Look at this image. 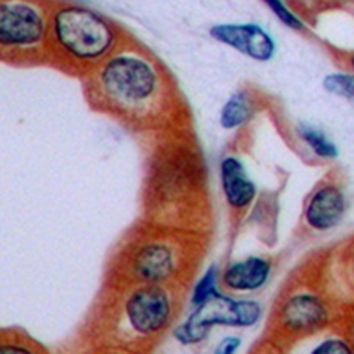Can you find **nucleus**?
Listing matches in <instances>:
<instances>
[{"mask_svg":"<svg viewBox=\"0 0 354 354\" xmlns=\"http://www.w3.org/2000/svg\"><path fill=\"white\" fill-rule=\"evenodd\" d=\"M271 272V266L266 260L259 257L239 261L228 268L224 281L228 288L235 291H254L263 287Z\"/></svg>","mask_w":354,"mask_h":354,"instance_id":"11","label":"nucleus"},{"mask_svg":"<svg viewBox=\"0 0 354 354\" xmlns=\"http://www.w3.org/2000/svg\"><path fill=\"white\" fill-rule=\"evenodd\" d=\"M44 22L38 11L27 3H0V44L28 46L41 39Z\"/></svg>","mask_w":354,"mask_h":354,"instance_id":"5","label":"nucleus"},{"mask_svg":"<svg viewBox=\"0 0 354 354\" xmlns=\"http://www.w3.org/2000/svg\"><path fill=\"white\" fill-rule=\"evenodd\" d=\"M263 2L271 8L272 13L277 16V19H281L282 24L293 28V30H302V28H304V24H302L301 19L296 18V16L285 7L282 0H263Z\"/></svg>","mask_w":354,"mask_h":354,"instance_id":"16","label":"nucleus"},{"mask_svg":"<svg viewBox=\"0 0 354 354\" xmlns=\"http://www.w3.org/2000/svg\"><path fill=\"white\" fill-rule=\"evenodd\" d=\"M0 354H33L24 346L18 345H0Z\"/></svg>","mask_w":354,"mask_h":354,"instance_id":"19","label":"nucleus"},{"mask_svg":"<svg viewBox=\"0 0 354 354\" xmlns=\"http://www.w3.org/2000/svg\"><path fill=\"white\" fill-rule=\"evenodd\" d=\"M323 85L329 93L354 101V74H329V76L324 77Z\"/></svg>","mask_w":354,"mask_h":354,"instance_id":"14","label":"nucleus"},{"mask_svg":"<svg viewBox=\"0 0 354 354\" xmlns=\"http://www.w3.org/2000/svg\"><path fill=\"white\" fill-rule=\"evenodd\" d=\"M310 354H353V351L344 340L329 339L322 342Z\"/></svg>","mask_w":354,"mask_h":354,"instance_id":"17","label":"nucleus"},{"mask_svg":"<svg viewBox=\"0 0 354 354\" xmlns=\"http://www.w3.org/2000/svg\"><path fill=\"white\" fill-rule=\"evenodd\" d=\"M261 317V309L252 301H235L218 293L197 306L186 323L175 330L183 345L198 344L213 326H252Z\"/></svg>","mask_w":354,"mask_h":354,"instance_id":"2","label":"nucleus"},{"mask_svg":"<svg viewBox=\"0 0 354 354\" xmlns=\"http://www.w3.org/2000/svg\"><path fill=\"white\" fill-rule=\"evenodd\" d=\"M209 35L219 43L257 62H268L276 54V43L270 33L257 24H221L211 27Z\"/></svg>","mask_w":354,"mask_h":354,"instance_id":"6","label":"nucleus"},{"mask_svg":"<svg viewBox=\"0 0 354 354\" xmlns=\"http://www.w3.org/2000/svg\"><path fill=\"white\" fill-rule=\"evenodd\" d=\"M216 279H218V271H216V268H209V270L205 272V276L197 282L196 288H194V306L202 304V302L207 301L211 295L218 293V290H216Z\"/></svg>","mask_w":354,"mask_h":354,"instance_id":"15","label":"nucleus"},{"mask_svg":"<svg viewBox=\"0 0 354 354\" xmlns=\"http://www.w3.org/2000/svg\"><path fill=\"white\" fill-rule=\"evenodd\" d=\"M101 81L112 98L139 102L155 93L158 76L147 60L134 55H118L109 60L101 73Z\"/></svg>","mask_w":354,"mask_h":354,"instance_id":"3","label":"nucleus"},{"mask_svg":"<svg viewBox=\"0 0 354 354\" xmlns=\"http://www.w3.org/2000/svg\"><path fill=\"white\" fill-rule=\"evenodd\" d=\"M299 136L301 139L306 142L307 145H309L313 153L318 155L319 158H326V159H334L339 155V151H337L335 145L333 142H329L326 139V136H324L322 131H318L315 128H310V127H299Z\"/></svg>","mask_w":354,"mask_h":354,"instance_id":"13","label":"nucleus"},{"mask_svg":"<svg viewBox=\"0 0 354 354\" xmlns=\"http://www.w3.org/2000/svg\"><path fill=\"white\" fill-rule=\"evenodd\" d=\"M134 271L147 283L167 279L174 271V254L164 244H148L139 250L134 260Z\"/></svg>","mask_w":354,"mask_h":354,"instance_id":"9","label":"nucleus"},{"mask_svg":"<svg viewBox=\"0 0 354 354\" xmlns=\"http://www.w3.org/2000/svg\"><path fill=\"white\" fill-rule=\"evenodd\" d=\"M239 345H241V340H239L238 337H227V339L222 340L218 348H216L214 354H235Z\"/></svg>","mask_w":354,"mask_h":354,"instance_id":"18","label":"nucleus"},{"mask_svg":"<svg viewBox=\"0 0 354 354\" xmlns=\"http://www.w3.org/2000/svg\"><path fill=\"white\" fill-rule=\"evenodd\" d=\"M344 211V194L334 186H324L309 200L306 208V221L315 230H328L342 219Z\"/></svg>","mask_w":354,"mask_h":354,"instance_id":"7","label":"nucleus"},{"mask_svg":"<svg viewBox=\"0 0 354 354\" xmlns=\"http://www.w3.org/2000/svg\"><path fill=\"white\" fill-rule=\"evenodd\" d=\"M55 37L77 59H98L111 49L113 32L95 11L68 7L55 15Z\"/></svg>","mask_w":354,"mask_h":354,"instance_id":"1","label":"nucleus"},{"mask_svg":"<svg viewBox=\"0 0 354 354\" xmlns=\"http://www.w3.org/2000/svg\"><path fill=\"white\" fill-rule=\"evenodd\" d=\"M172 315L169 296L156 285L136 290L127 302V317L136 333L155 334L169 323Z\"/></svg>","mask_w":354,"mask_h":354,"instance_id":"4","label":"nucleus"},{"mask_svg":"<svg viewBox=\"0 0 354 354\" xmlns=\"http://www.w3.org/2000/svg\"><path fill=\"white\" fill-rule=\"evenodd\" d=\"M283 323L293 330H306L318 326L326 318L322 301L312 295H296L283 307Z\"/></svg>","mask_w":354,"mask_h":354,"instance_id":"10","label":"nucleus"},{"mask_svg":"<svg viewBox=\"0 0 354 354\" xmlns=\"http://www.w3.org/2000/svg\"><path fill=\"white\" fill-rule=\"evenodd\" d=\"M250 117H252V107H250L249 98L244 91H238L232 95L222 107L221 124L225 129H235L248 122Z\"/></svg>","mask_w":354,"mask_h":354,"instance_id":"12","label":"nucleus"},{"mask_svg":"<svg viewBox=\"0 0 354 354\" xmlns=\"http://www.w3.org/2000/svg\"><path fill=\"white\" fill-rule=\"evenodd\" d=\"M221 181L227 202L233 208H244L255 197V185L248 178L236 158H225L221 164Z\"/></svg>","mask_w":354,"mask_h":354,"instance_id":"8","label":"nucleus"},{"mask_svg":"<svg viewBox=\"0 0 354 354\" xmlns=\"http://www.w3.org/2000/svg\"><path fill=\"white\" fill-rule=\"evenodd\" d=\"M351 62H353V66H354V57H353V60H351Z\"/></svg>","mask_w":354,"mask_h":354,"instance_id":"20","label":"nucleus"}]
</instances>
